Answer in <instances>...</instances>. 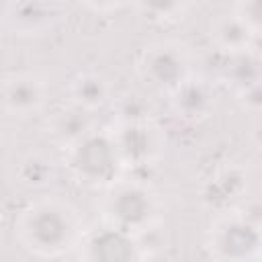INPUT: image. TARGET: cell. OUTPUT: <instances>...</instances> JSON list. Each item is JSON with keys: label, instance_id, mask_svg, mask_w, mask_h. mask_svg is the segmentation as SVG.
I'll return each mask as SVG.
<instances>
[{"label": "cell", "instance_id": "cell-4", "mask_svg": "<svg viewBox=\"0 0 262 262\" xmlns=\"http://www.w3.org/2000/svg\"><path fill=\"white\" fill-rule=\"evenodd\" d=\"M137 74L141 80L156 88L172 92L180 82L190 76L188 51L172 41H160L143 49L137 59Z\"/></svg>", "mask_w": 262, "mask_h": 262}, {"label": "cell", "instance_id": "cell-3", "mask_svg": "<svg viewBox=\"0 0 262 262\" xmlns=\"http://www.w3.org/2000/svg\"><path fill=\"white\" fill-rule=\"evenodd\" d=\"M156 217V199L147 186L139 182L117 180L108 186L104 199V219L106 225L119 227L127 233L143 231L151 225Z\"/></svg>", "mask_w": 262, "mask_h": 262}, {"label": "cell", "instance_id": "cell-7", "mask_svg": "<svg viewBox=\"0 0 262 262\" xmlns=\"http://www.w3.org/2000/svg\"><path fill=\"white\" fill-rule=\"evenodd\" d=\"M47 82L37 74H10L0 82V104L10 117H31L47 102Z\"/></svg>", "mask_w": 262, "mask_h": 262}, {"label": "cell", "instance_id": "cell-2", "mask_svg": "<svg viewBox=\"0 0 262 262\" xmlns=\"http://www.w3.org/2000/svg\"><path fill=\"white\" fill-rule=\"evenodd\" d=\"M66 149V166L72 176L92 188H108L125 170L111 133L90 131Z\"/></svg>", "mask_w": 262, "mask_h": 262}, {"label": "cell", "instance_id": "cell-15", "mask_svg": "<svg viewBox=\"0 0 262 262\" xmlns=\"http://www.w3.org/2000/svg\"><path fill=\"white\" fill-rule=\"evenodd\" d=\"M233 14L254 33L260 31V0H237Z\"/></svg>", "mask_w": 262, "mask_h": 262}, {"label": "cell", "instance_id": "cell-8", "mask_svg": "<svg viewBox=\"0 0 262 262\" xmlns=\"http://www.w3.org/2000/svg\"><path fill=\"white\" fill-rule=\"evenodd\" d=\"M84 246V258L88 260H131L137 258V244L133 233H127L119 227L106 225L96 233L88 235Z\"/></svg>", "mask_w": 262, "mask_h": 262}, {"label": "cell", "instance_id": "cell-10", "mask_svg": "<svg viewBox=\"0 0 262 262\" xmlns=\"http://www.w3.org/2000/svg\"><path fill=\"white\" fill-rule=\"evenodd\" d=\"M213 98L215 96H213L211 88L203 80H194L190 76L170 92V100H172L174 111L186 119H192V121L203 119L211 113L213 102H215Z\"/></svg>", "mask_w": 262, "mask_h": 262}, {"label": "cell", "instance_id": "cell-6", "mask_svg": "<svg viewBox=\"0 0 262 262\" xmlns=\"http://www.w3.org/2000/svg\"><path fill=\"white\" fill-rule=\"evenodd\" d=\"M123 166H147L160 154V133L147 121H123L111 133Z\"/></svg>", "mask_w": 262, "mask_h": 262}, {"label": "cell", "instance_id": "cell-9", "mask_svg": "<svg viewBox=\"0 0 262 262\" xmlns=\"http://www.w3.org/2000/svg\"><path fill=\"white\" fill-rule=\"evenodd\" d=\"M90 131H92L90 111H86L78 104H72V102H70V106L55 111L47 123V135L61 147L72 145L74 141H78L80 137H84Z\"/></svg>", "mask_w": 262, "mask_h": 262}, {"label": "cell", "instance_id": "cell-5", "mask_svg": "<svg viewBox=\"0 0 262 262\" xmlns=\"http://www.w3.org/2000/svg\"><path fill=\"white\" fill-rule=\"evenodd\" d=\"M260 246L258 225L252 223L246 215L229 211L211 227L209 248L215 250L221 258H248L256 254Z\"/></svg>", "mask_w": 262, "mask_h": 262}, {"label": "cell", "instance_id": "cell-13", "mask_svg": "<svg viewBox=\"0 0 262 262\" xmlns=\"http://www.w3.org/2000/svg\"><path fill=\"white\" fill-rule=\"evenodd\" d=\"M141 16L151 23H170L180 18L192 0H129Z\"/></svg>", "mask_w": 262, "mask_h": 262}, {"label": "cell", "instance_id": "cell-14", "mask_svg": "<svg viewBox=\"0 0 262 262\" xmlns=\"http://www.w3.org/2000/svg\"><path fill=\"white\" fill-rule=\"evenodd\" d=\"M244 176L235 170H223L215 178H211V188L207 190V199L213 203H227L229 199H235L244 188Z\"/></svg>", "mask_w": 262, "mask_h": 262}, {"label": "cell", "instance_id": "cell-16", "mask_svg": "<svg viewBox=\"0 0 262 262\" xmlns=\"http://www.w3.org/2000/svg\"><path fill=\"white\" fill-rule=\"evenodd\" d=\"M78 2L94 12H111V10H117L123 4H127L129 0H78Z\"/></svg>", "mask_w": 262, "mask_h": 262}, {"label": "cell", "instance_id": "cell-1", "mask_svg": "<svg viewBox=\"0 0 262 262\" xmlns=\"http://www.w3.org/2000/svg\"><path fill=\"white\" fill-rule=\"evenodd\" d=\"M16 237L35 256H59L80 239V217L76 209L55 196L29 203L16 217Z\"/></svg>", "mask_w": 262, "mask_h": 262}, {"label": "cell", "instance_id": "cell-12", "mask_svg": "<svg viewBox=\"0 0 262 262\" xmlns=\"http://www.w3.org/2000/svg\"><path fill=\"white\" fill-rule=\"evenodd\" d=\"M254 37L256 35L235 14H225L217 18L211 29V39L227 53H244Z\"/></svg>", "mask_w": 262, "mask_h": 262}, {"label": "cell", "instance_id": "cell-11", "mask_svg": "<svg viewBox=\"0 0 262 262\" xmlns=\"http://www.w3.org/2000/svg\"><path fill=\"white\" fill-rule=\"evenodd\" d=\"M108 96H111V86L98 74L86 72V74H78L72 80V86H70L72 104H78L86 111H96L108 100Z\"/></svg>", "mask_w": 262, "mask_h": 262}]
</instances>
